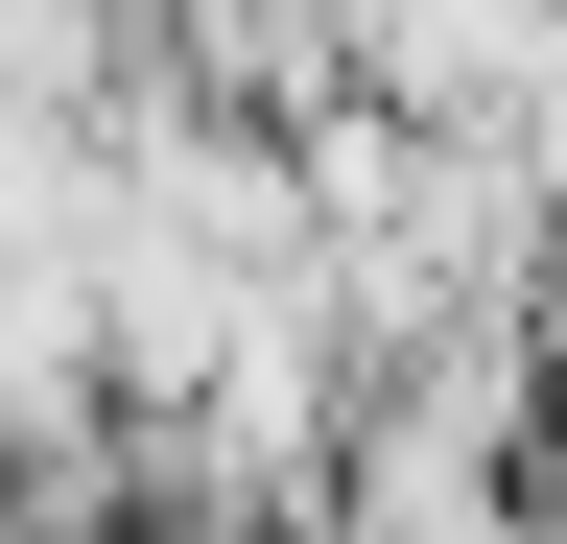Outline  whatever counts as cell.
Instances as JSON below:
<instances>
[{"label": "cell", "mask_w": 567, "mask_h": 544, "mask_svg": "<svg viewBox=\"0 0 567 544\" xmlns=\"http://www.w3.org/2000/svg\"><path fill=\"white\" fill-rule=\"evenodd\" d=\"M142 72V0H0V119H95Z\"/></svg>", "instance_id": "1"}, {"label": "cell", "mask_w": 567, "mask_h": 544, "mask_svg": "<svg viewBox=\"0 0 567 544\" xmlns=\"http://www.w3.org/2000/svg\"><path fill=\"white\" fill-rule=\"evenodd\" d=\"M496 544H567V497H544V473H520V521H496Z\"/></svg>", "instance_id": "2"}]
</instances>
